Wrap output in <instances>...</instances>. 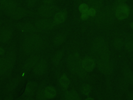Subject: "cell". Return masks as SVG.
Masks as SVG:
<instances>
[{
    "instance_id": "1",
    "label": "cell",
    "mask_w": 133,
    "mask_h": 100,
    "mask_svg": "<svg viewBox=\"0 0 133 100\" xmlns=\"http://www.w3.org/2000/svg\"><path fill=\"white\" fill-rule=\"evenodd\" d=\"M45 45V40L37 33L26 34L22 39L20 44L21 50L26 56H30L42 49Z\"/></svg>"
},
{
    "instance_id": "2",
    "label": "cell",
    "mask_w": 133,
    "mask_h": 100,
    "mask_svg": "<svg viewBox=\"0 0 133 100\" xmlns=\"http://www.w3.org/2000/svg\"><path fill=\"white\" fill-rule=\"evenodd\" d=\"M95 24L100 28H107L113 24L115 21V8L113 5L102 7L95 16Z\"/></svg>"
},
{
    "instance_id": "3",
    "label": "cell",
    "mask_w": 133,
    "mask_h": 100,
    "mask_svg": "<svg viewBox=\"0 0 133 100\" xmlns=\"http://www.w3.org/2000/svg\"><path fill=\"white\" fill-rule=\"evenodd\" d=\"M5 57V72L3 76L8 77L11 73L17 59V52L14 46H11L7 52Z\"/></svg>"
},
{
    "instance_id": "4",
    "label": "cell",
    "mask_w": 133,
    "mask_h": 100,
    "mask_svg": "<svg viewBox=\"0 0 133 100\" xmlns=\"http://www.w3.org/2000/svg\"><path fill=\"white\" fill-rule=\"evenodd\" d=\"M96 67L100 73L106 77L111 76L114 71V64L111 60H106L99 58L95 59Z\"/></svg>"
},
{
    "instance_id": "5",
    "label": "cell",
    "mask_w": 133,
    "mask_h": 100,
    "mask_svg": "<svg viewBox=\"0 0 133 100\" xmlns=\"http://www.w3.org/2000/svg\"><path fill=\"white\" fill-rule=\"evenodd\" d=\"M108 44L105 39L102 36H97L93 39L90 44V50L97 56Z\"/></svg>"
},
{
    "instance_id": "6",
    "label": "cell",
    "mask_w": 133,
    "mask_h": 100,
    "mask_svg": "<svg viewBox=\"0 0 133 100\" xmlns=\"http://www.w3.org/2000/svg\"><path fill=\"white\" fill-rule=\"evenodd\" d=\"M58 10L59 7L55 4H43L38 8L37 14L42 18H49L54 16Z\"/></svg>"
},
{
    "instance_id": "7",
    "label": "cell",
    "mask_w": 133,
    "mask_h": 100,
    "mask_svg": "<svg viewBox=\"0 0 133 100\" xmlns=\"http://www.w3.org/2000/svg\"><path fill=\"white\" fill-rule=\"evenodd\" d=\"M34 24L38 31H49L53 29L56 27L52 20L49 18H45L36 20Z\"/></svg>"
},
{
    "instance_id": "8",
    "label": "cell",
    "mask_w": 133,
    "mask_h": 100,
    "mask_svg": "<svg viewBox=\"0 0 133 100\" xmlns=\"http://www.w3.org/2000/svg\"><path fill=\"white\" fill-rule=\"evenodd\" d=\"M41 58V56L38 54H34L30 55L29 57L23 63L21 67L22 71L25 72L33 69Z\"/></svg>"
},
{
    "instance_id": "9",
    "label": "cell",
    "mask_w": 133,
    "mask_h": 100,
    "mask_svg": "<svg viewBox=\"0 0 133 100\" xmlns=\"http://www.w3.org/2000/svg\"><path fill=\"white\" fill-rule=\"evenodd\" d=\"M48 68V63L47 60L45 58H41L37 64L33 69V72L36 77L43 76L47 71Z\"/></svg>"
},
{
    "instance_id": "10",
    "label": "cell",
    "mask_w": 133,
    "mask_h": 100,
    "mask_svg": "<svg viewBox=\"0 0 133 100\" xmlns=\"http://www.w3.org/2000/svg\"><path fill=\"white\" fill-rule=\"evenodd\" d=\"M130 9L125 4L117 7L115 9V16L118 20H124L130 15Z\"/></svg>"
},
{
    "instance_id": "11",
    "label": "cell",
    "mask_w": 133,
    "mask_h": 100,
    "mask_svg": "<svg viewBox=\"0 0 133 100\" xmlns=\"http://www.w3.org/2000/svg\"><path fill=\"white\" fill-rule=\"evenodd\" d=\"M16 27L20 32L26 34L36 33L38 31L34 24L30 22L19 23L16 24Z\"/></svg>"
},
{
    "instance_id": "12",
    "label": "cell",
    "mask_w": 133,
    "mask_h": 100,
    "mask_svg": "<svg viewBox=\"0 0 133 100\" xmlns=\"http://www.w3.org/2000/svg\"><path fill=\"white\" fill-rule=\"evenodd\" d=\"M7 14L13 19H20L26 17L28 15L29 12L26 9L18 6Z\"/></svg>"
},
{
    "instance_id": "13",
    "label": "cell",
    "mask_w": 133,
    "mask_h": 100,
    "mask_svg": "<svg viewBox=\"0 0 133 100\" xmlns=\"http://www.w3.org/2000/svg\"><path fill=\"white\" fill-rule=\"evenodd\" d=\"M82 66L87 72H91L96 67V60L92 57L86 56L82 59Z\"/></svg>"
},
{
    "instance_id": "14",
    "label": "cell",
    "mask_w": 133,
    "mask_h": 100,
    "mask_svg": "<svg viewBox=\"0 0 133 100\" xmlns=\"http://www.w3.org/2000/svg\"><path fill=\"white\" fill-rule=\"evenodd\" d=\"M122 77L129 84L133 85V71L129 66L125 63L121 68Z\"/></svg>"
},
{
    "instance_id": "15",
    "label": "cell",
    "mask_w": 133,
    "mask_h": 100,
    "mask_svg": "<svg viewBox=\"0 0 133 100\" xmlns=\"http://www.w3.org/2000/svg\"><path fill=\"white\" fill-rule=\"evenodd\" d=\"M68 17V11L65 9L59 10L55 15L53 18V22L55 26L60 25L64 23Z\"/></svg>"
},
{
    "instance_id": "16",
    "label": "cell",
    "mask_w": 133,
    "mask_h": 100,
    "mask_svg": "<svg viewBox=\"0 0 133 100\" xmlns=\"http://www.w3.org/2000/svg\"><path fill=\"white\" fill-rule=\"evenodd\" d=\"M21 80V77L19 76L14 77L9 81L5 88V92L6 94H10L19 84Z\"/></svg>"
},
{
    "instance_id": "17",
    "label": "cell",
    "mask_w": 133,
    "mask_h": 100,
    "mask_svg": "<svg viewBox=\"0 0 133 100\" xmlns=\"http://www.w3.org/2000/svg\"><path fill=\"white\" fill-rule=\"evenodd\" d=\"M13 35V32L9 27H4L0 29V41L3 43L8 42Z\"/></svg>"
},
{
    "instance_id": "18",
    "label": "cell",
    "mask_w": 133,
    "mask_h": 100,
    "mask_svg": "<svg viewBox=\"0 0 133 100\" xmlns=\"http://www.w3.org/2000/svg\"><path fill=\"white\" fill-rule=\"evenodd\" d=\"M38 88V84L36 81H30L27 82L24 94L26 96H32L36 93Z\"/></svg>"
},
{
    "instance_id": "19",
    "label": "cell",
    "mask_w": 133,
    "mask_h": 100,
    "mask_svg": "<svg viewBox=\"0 0 133 100\" xmlns=\"http://www.w3.org/2000/svg\"><path fill=\"white\" fill-rule=\"evenodd\" d=\"M67 35L64 33H58L55 35L52 40V44L55 47L61 45L65 41Z\"/></svg>"
},
{
    "instance_id": "20",
    "label": "cell",
    "mask_w": 133,
    "mask_h": 100,
    "mask_svg": "<svg viewBox=\"0 0 133 100\" xmlns=\"http://www.w3.org/2000/svg\"><path fill=\"white\" fill-rule=\"evenodd\" d=\"M63 56H64V50L62 49L57 51L54 54L51 58V63L54 67H57L60 65L63 57Z\"/></svg>"
},
{
    "instance_id": "21",
    "label": "cell",
    "mask_w": 133,
    "mask_h": 100,
    "mask_svg": "<svg viewBox=\"0 0 133 100\" xmlns=\"http://www.w3.org/2000/svg\"><path fill=\"white\" fill-rule=\"evenodd\" d=\"M124 43L125 41L120 36H116L114 38L112 41V46L115 50L120 51L124 48Z\"/></svg>"
},
{
    "instance_id": "22",
    "label": "cell",
    "mask_w": 133,
    "mask_h": 100,
    "mask_svg": "<svg viewBox=\"0 0 133 100\" xmlns=\"http://www.w3.org/2000/svg\"><path fill=\"white\" fill-rule=\"evenodd\" d=\"M64 100H80L78 93L74 90L66 91L64 93Z\"/></svg>"
},
{
    "instance_id": "23",
    "label": "cell",
    "mask_w": 133,
    "mask_h": 100,
    "mask_svg": "<svg viewBox=\"0 0 133 100\" xmlns=\"http://www.w3.org/2000/svg\"><path fill=\"white\" fill-rule=\"evenodd\" d=\"M18 7V3L15 0H7L5 4L2 7L6 13Z\"/></svg>"
},
{
    "instance_id": "24",
    "label": "cell",
    "mask_w": 133,
    "mask_h": 100,
    "mask_svg": "<svg viewBox=\"0 0 133 100\" xmlns=\"http://www.w3.org/2000/svg\"><path fill=\"white\" fill-rule=\"evenodd\" d=\"M44 92L47 99H51L55 97L57 94L56 89L54 86L51 85H49L45 87Z\"/></svg>"
},
{
    "instance_id": "25",
    "label": "cell",
    "mask_w": 133,
    "mask_h": 100,
    "mask_svg": "<svg viewBox=\"0 0 133 100\" xmlns=\"http://www.w3.org/2000/svg\"><path fill=\"white\" fill-rule=\"evenodd\" d=\"M44 89L45 86L43 84H41V85L38 86L35 93V100H47V98L45 94Z\"/></svg>"
},
{
    "instance_id": "26",
    "label": "cell",
    "mask_w": 133,
    "mask_h": 100,
    "mask_svg": "<svg viewBox=\"0 0 133 100\" xmlns=\"http://www.w3.org/2000/svg\"><path fill=\"white\" fill-rule=\"evenodd\" d=\"M58 81L60 86L64 89L68 88L70 83V79L65 74H61L59 77Z\"/></svg>"
},
{
    "instance_id": "27",
    "label": "cell",
    "mask_w": 133,
    "mask_h": 100,
    "mask_svg": "<svg viewBox=\"0 0 133 100\" xmlns=\"http://www.w3.org/2000/svg\"><path fill=\"white\" fill-rule=\"evenodd\" d=\"M118 85L119 88L123 92H127L129 89V84L122 77H120L118 80Z\"/></svg>"
},
{
    "instance_id": "28",
    "label": "cell",
    "mask_w": 133,
    "mask_h": 100,
    "mask_svg": "<svg viewBox=\"0 0 133 100\" xmlns=\"http://www.w3.org/2000/svg\"><path fill=\"white\" fill-rule=\"evenodd\" d=\"M92 90L91 86L88 83H85L81 87V91L82 94L84 95H89Z\"/></svg>"
},
{
    "instance_id": "29",
    "label": "cell",
    "mask_w": 133,
    "mask_h": 100,
    "mask_svg": "<svg viewBox=\"0 0 133 100\" xmlns=\"http://www.w3.org/2000/svg\"><path fill=\"white\" fill-rule=\"evenodd\" d=\"M124 48L126 52L130 53L133 52V41L129 39L125 42Z\"/></svg>"
},
{
    "instance_id": "30",
    "label": "cell",
    "mask_w": 133,
    "mask_h": 100,
    "mask_svg": "<svg viewBox=\"0 0 133 100\" xmlns=\"http://www.w3.org/2000/svg\"><path fill=\"white\" fill-rule=\"evenodd\" d=\"M104 1L105 0H97L91 6V7L94 8L97 11V12H98L100 9H102Z\"/></svg>"
},
{
    "instance_id": "31",
    "label": "cell",
    "mask_w": 133,
    "mask_h": 100,
    "mask_svg": "<svg viewBox=\"0 0 133 100\" xmlns=\"http://www.w3.org/2000/svg\"><path fill=\"white\" fill-rule=\"evenodd\" d=\"M5 72V57L3 56L0 58V77H3Z\"/></svg>"
},
{
    "instance_id": "32",
    "label": "cell",
    "mask_w": 133,
    "mask_h": 100,
    "mask_svg": "<svg viewBox=\"0 0 133 100\" xmlns=\"http://www.w3.org/2000/svg\"><path fill=\"white\" fill-rule=\"evenodd\" d=\"M89 6L86 3H81L78 6V10L81 14L87 12L89 10Z\"/></svg>"
},
{
    "instance_id": "33",
    "label": "cell",
    "mask_w": 133,
    "mask_h": 100,
    "mask_svg": "<svg viewBox=\"0 0 133 100\" xmlns=\"http://www.w3.org/2000/svg\"><path fill=\"white\" fill-rule=\"evenodd\" d=\"M37 2L38 0H26V3L28 7L32 8L36 5Z\"/></svg>"
},
{
    "instance_id": "34",
    "label": "cell",
    "mask_w": 133,
    "mask_h": 100,
    "mask_svg": "<svg viewBox=\"0 0 133 100\" xmlns=\"http://www.w3.org/2000/svg\"><path fill=\"white\" fill-rule=\"evenodd\" d=\"M55 0H42V2L43 4L46 5H51V4H54Z\"/></svg>"
},
{
    "instance_id": "35",
    "label": "cell",
    "mask_w": 133,
    "mask_h": 100,
    "mask_svg": "<svg viewBox=\"0 0 133 100\" xmlns=\"http://www.w3.org/2000/svg\"><path fill=\"white\" fill-rule=\"evenodd\" d=\"M127 100H133V92H128L126 96Z\"/></svg>"
},
{
    "instance_id": "36",
    "label": "cell",
    "mask_w": 133,
    "mask_h": 100,
    "mask_svg": "<svg viewBox=\"0 0 133 100\" xmlns=\"http://www.w3.org/2000/svg\"><path fill=\"white\" fill-rule=\"evenodd\" d=\"M13 95L10 93V94H9L4 99V100H13Z\"/></svg>"
},
{
    "instance_id": "37",
    "label": "cell",
    "mask_w": 133,
    "mask_h": 100,
    "mask_svg": "<svg viewBox=\"0 0 133 100\" xmlns=\"http://www.w3.org/2000/svg\"><path fill=\"white\" fill-rule=\"evenodd\" d=\"M96 1H97V0H87V4L88 5V6H91L95 3V2Z\"/></svg>"
},
{
    "instance_id": "38",
    "label": "cell",
    "mask_w": 133,
    "mask_h": 100,
    "mask_svg": "<svg viewBox=\"0 0 133 100\" xmlns=\"http://www.w3.org/2000/svg\"><path fill=\"white\" fill-rule=\"evenodd\" d=\"M20 100H34L33 98L32 97V96H25L23 98H22Z\"/></svg>"
},
{
    "instance_id": "39",
    "label": "cell",
    "mask_w": 133,
    "mask_h": 100,
    "mask_svg": "<svg viewBox=\"0 0 133 100\" xmlns=\"http://www.w3.org/2000/svg\"><path fill=\"white\" fill-rule=\"evenodd\" d=\"M4 53H5V51L4 48L0 46V55H3L4 54Z\"/></svg>"
},
{
    "instance_id": "40",
    "label": "cell",
    "mask_w": 133,
    "mask_h": 100,
    "mask_svg": "<svg viewBox=\"0 0 133 100\" xmlns=\"http://www.w3.org/2000/svg\"><path fill=\"white\" fill-rule=\"evenodd\" d=\"M7 0H0V4L1 7H2L5 4V3L7 2Z\"/></svg>"
},
{
    "instance_id": "41",
    "label": "cell",
    "mask_w": 133,
    "mask_h": 100,
    "mask_svg": "<svg viewBox=\"0 0 133 100\" xmlns=\"http://www.w3.org/2000/svg\"><path fill=\"white\" fill-rule=\"evenodd\" d=\"M130 16L131 17H133V7H132L131 9L130 10Z\"/></svg>"
},
{
    "instance_id": "42",
    "label": "cell",
    "mask_w": 133,
    "mask_h": 100,
    "mask_svg": "<svg viewBox=\"0 0 133 100\" xmlns=\"http://www.w3.org/2000/svg\"><path fill=\"white\" fill-rule=\"evenodd\" d=\"M83 0H74V2L76 3V4H79L81 2H82Z\"/></svg>"
},
{
    "instance_id": "43",
    "label": "cell",
    "mask_w": 133,
    "mask_h": 100,
    "mask_svg": "<svg viewBox=\"0 0 133 100\" xmlns=\"http://www.w3.org/2000/svg\"><path fill=\"white\" fill-rule=\"evenodd\" d=\"M85 100H94V99L91 97H88L85 98Z\"/></svg>"
},
{
    "instance_id": "44",
    "label": "cell",
    "mask_w": 133,
    "mask_h": 100,
    "mask_svg": "<svg viewBox=\"0 0 133 100\" xmlns=\"http://www.w3.org/2000/svg\"><path fill=\"white\" fill-rule=\"evenodd\" d=\"M129 39L131 40H132V41H133V33H132V34H131L130 35V36H129Z\"/></svg>"
},
{
    "instance_id": "45",
    "label": "cell",
    "mask_w": 133,
    "mask_h": 100,
    "mask_svg": "<svg viewBox=\"0 0 133 100\" xmlns=\"http://www.w3.org/2000/svg\"><path fill=\"white\" fill-rule=\"evenodd\" d=\"M1 24H2V22H1V21L0 20V26L1 25Z\"/></svg>"
}]
</instances>
